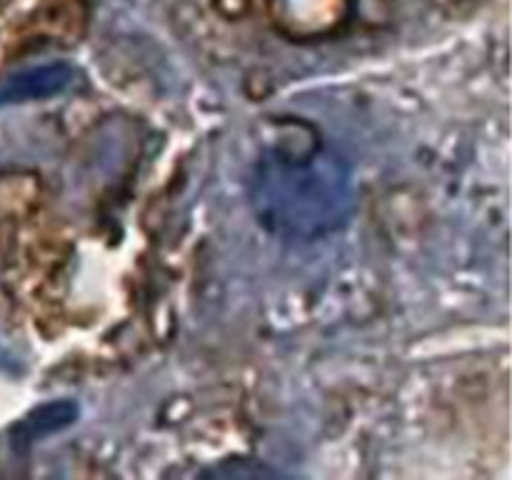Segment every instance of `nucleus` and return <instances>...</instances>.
I'll return each mask as SVG.
<instances>
[{"instance_id":"1","label":"nucleus","mask_w":512,"mask_h":480,"mask_svg":"<svg viewBox=\"0 0 512 480\" xmlns=\"http://www.w3.org/2000/svg\"><path fill=\"white\" fill-rule=\"evenodd\" d=\"M250 200L260 225L278 238H325L353 213V170L313 130L293 128L255 160Z\"/></svg>"},{"instance_id":"2","label":"nucleus","mask_w":512,"mask_h":480,"mask_svg":"<svg viewBox=\"0 0 512 480\" xmlns=\"http://www.w3.org/2000/svg\"><path fill=\"white\" fill-rule=\"evenodd\" d=\"M70 80H73V70L63 63L30 68L0 85V105L53 98V95L63 93L68 88Z\"/></svg>"},{"instance_id":"3","label":"nucleus","mask_w":512,"mask_h":480,"mask_svg":"<svg viewBox=\"0 0 512 480\" xmlns=\"http://www.w3.org/2000/svg\"><path fill=\"white\" fill-rule=\"evenodd\" d=\"M278 15L288 23L323 25L338 18L345 10V0H270Z\"/></svg>"}]
</instances>
